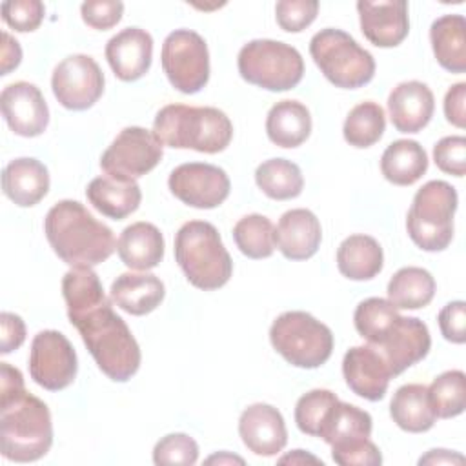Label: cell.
<instances>
[{
    "mask_svg": "<svg viewBox=\"0 0 466 466\" xmlns=\"http://www.w3.org/2000/svg\"><path fill=\"white\" fill-rule=\"evenodd\" d=\"M331 459L340 466H379L382 462L380 450L370 437L331 446Z\"/></svg>",
    "mask_w": 466,
    "mask_h": 466,
    "instance_id": "obj_43",
    "label": "cell"
},
{
    "mask_svg": "<svg viewBox=\"0 0 466 466\" xmlns=\"http://www.w3.org/2000/svg\"><path fill=\"white\" fill-rule=\"evenodd\" d=\"M435 109L431 89L419 80H408L397 84L388 96V113L393 127L399 133L422 131Z\"/></svg>",
    "mask_w": 466,
    "mask_h": 466,
    "instance_id": "obj_21",
    "label": "cell"
},
{
    "mask_svg": "<svg viewBox=\"0 0 466 466\" xmlns=\"http://www.w3.org/2000/svg\"><path fill=\"white\" fill-rule=\"evenodd\" d=\"M53 444L51 411L29 393L20 370L0 362V451L13 462L42 459Z\"/></svg>",
    "mask_w": 466,
    "mask_h": 466,
    "instance_id": "obj_2",
    "label": "cell"
},
{
    "mask_svg": "<svg viewBox=\"0 0 466 466\" xmlns=\"http://www.w3.org/2000/svg\"><path fill=\"white\" fill-rule=\"evenodd\" d=\"M69 322L78 329L96 366L115 382L129 380L140 368V348L126 320L115 313L98 275L71 268L62 279Z\"/></svg>",
    "mask_w": 466,
    "mask_h": 466,
    "instance_id": "obj_1",
    "label": "cell"
},
{
    "mask_svg": "<svg viewBox=\"0 0 466 466\" xmlns=\"http://www.w3.org/2000/svg\"><path fill=\"white\" fill-rule=\"evenodd\" d=\"M309 55L335 87L357 89L371 82L375 75L371 53L342 29L326 27L315 33L309 42Z\"/></svg>",
    "mask_w": 466,
    "mask_h": 466,
    "instance_id": "obj_7",
    "label": "cell"
},
{
    "mask_svg": "<svg viewBox=\"0 0 466 466\" xmlns=\"http://www.w3.org/2000/svg\"><path fill=\"white\" fill-rule=\"evenodd\" d=\"M208 462H238V464H244V461L240 457H235V455H226V453H220V455H213L208 459Z\"/></svg>",
    "mask_w": 466,
    "mask_h": 466,
    "instance_id": "obj_52",
    "label": "cell"
},
{
    "mask_svg": "<svg viewBox=\"0 0 466 466\" xmlns=\"http://www.w3.org/2000/svg\"><path fill=\"white\" fill-rule=\"evenodd\" d=\"M2 75H9L11 69H16L20 60H22V49L20 44L9 35V33H2Z\"/></svg>",
    "mask_w": 466,
    "mask_h": 466,
    "instance_id": "obj_49",
    "label": "cell"
},
{
    "mask_svg": "<svg viewBox=\"0 0 466 466\" xmlns=\"http://www.w3.org/2000/svg\"><path fill=\"white\" fill-rule=\"evenodd\" d=\"M2 20L15 31H35L42 20L46 7L40 0H9L0 5Z\"/></svg>",
    "mask_w": 466,
    "mask_h": 466,
    "instance_id": "obj_41",
    "label": "cell"
},
{
    "mask_svg": "<svg viewBox=\"0 0 466 466\" xmlns=\"http://www.w3.org/2000/svg\"><path fill=\"white\" fill-rule=\"evenodd\" d=\"M237 67L246 82L268 91L293 89L304 76L302 55L293 46L269 38L244 44Z\"/></svg>",
    "mask_w": 466,
    "mask_h": 466,
    "instance_id": "obj_9",
    "label": "cell"
},
{
    "mask_svg": "<svg viewBox=\"0 0 466 466\" xmlns=\"http://www.w3.org/2000/svg\"><path fill=\"white\" fill-rule=\"evenodd\" d=\"M233 240L248 258H268L275 251V228L268 217L251 213L235 224Z\"/></svg>",
    "mask_w": 466,
    "mask_h": 466,
    "instance_id": "obj_36",
    "label": "cell"
},
{
    "mask_svg": "<svg viewBox=\"0 0 466 466\" xmlns=\"http://www.w3.org/2000/svg\"><path fill=\"white\" fill-rule=\"evenodd\" d=\"M175 260L198 289H218L231 279L233 262L217 228L206 220H189L175 235Z\"/></svg>",
    "mask_w": 466,
    "mask_h": 466,
    "instance_id": "obj_5",
    "label": "cell"
},
{
    "mask_svg": "<svg viewBox=\"0 0 466 466\" xmlns=\"http://www.w3.org/2000/svg\"><path fill=\"white\" fill-rule=\"evenodd\" d=\"M164 282L151 273H122L109 289L115 306L129 315H147L164 300Z\"/></svg>",
    "mask_w": 466,
    "mask_h": 466,
    "instance_id": "obj_25",
    "label": "cell"
},
{
    "mask_svg": "<svg viewBox=\"0 0 466 466\" xmlns=\"http://www.w3.org/2000/svg\"><path fill=\"white\" fill-rule=\"evenodd\" d=\"M76 370V351L64 333L44 329L35 335L29 351V375L38 386L60 391L75 380Z\"/></svg>",
    "mask_w": 466,
    "mask_h": 466,
    "instance_id": "obj_12",
    "label": "cell"
},
{
    "mask_svg": "<svg viewBox=\"0 0 466 466\" xmlns=\"http://www.w3.org/2000/svg\"><path fill=\"white\" fill-rule=\"evenodd\" d=\"M371 428H373V420L368 411L360 410L359 406L337 400L329 408L320 426L319 437L326 444L337 446V444H344L359 439H368L371 435Z\"/></svg>",
    "mask_w": 466,
    "mask_h": 466,
    "instance_id": "obj_32",
    "label": "cell"
},
{
    "mask_svg": "<svg viewBox=\"0 0 466 466\" xmlns=\"http://www.w3.org/2000/svg\"><path fill=\"white\" fill-rule=\"evenodd\" d=\"M116 253L129 269H153L164 258V237L155 224L135 222L120 233Z\"/></svg>",
    "mask_w": 466,
    "mask_h": 466,
    "instance_id": "obj_26",
    "label": "cell"
},
{
    "mask_svg": "<svg viewBox=\"0 0 466 466\" xmlns=\"http://www.w3.org/2000/svg\"><path fill=\"white\" fill-rule=\"evenodd\" d=\"M311 133L309 109L299 100H280L268 111L266 135L279 147H297Z\"/></svg>",
    "mask_w": 466,
    "mask_h": 466,
    "instance_id": "obj_27",
    "label": "cell"
},
{
    "mask_svg": "<svg viewBox=\"0 0 466 466\" xmlns=\"http://www.w3.org/2000/svg\"><path fill=\"white\" fill-rule=\"evenodd\" d=\"M439 328L446 340L453 344L466 342V304L462 300L448 302L439 311Z\"/></svg>",
    "mask_w": 466,
    "mask_h": 466,
    "instance_id": "obj_46",
    "label": "cell"
},
{
    "mask_svg": "<svg viewBox=\"0 0 466 466\" xmlns=\"http://www.w3.org/2000/svg\"><path fill=\"white\" fill-rule=\"evenodd\" d=\"M433 160L437 167L448 175L464 177L466 173V138L451 135L441 138L433 146Z\"/></svg>",
    "mask_w": 466,
    "mask_h": 466,
    "instance_id": "obj_44",
    "label": "cell"
},
{
    "mask_svg": "<svg viewBox=\"0 0 466 466\" xmlns=\"http://www.w3.org/2000/svg\"><path fill=\"white\" fill-rule=\"evenodd\" d=\"M380 171L395 186H411L428 171V155L417 140H395L380 157Z\"/></svg>",
    "mask_w": 466,
    "mask_h": 466,
    "instance_id": "obj_31",
    "label": "cell"
},
{
    "mask_svg": "<svg viewBox=\"0 0 466 466\" xmlns=\"http://www.w3.org/2000/svg\"><path fill=\"white\" fill-rule=\"evenodd\" d=\"M435 279L424 268H400L388 282V300L397 309H419L431 302Z\"/></svg>",
    "mask_w": 466,
    "mask_h": 466,
    "instance_id": "obj_33",
    "label": "cell"
},
{
    "mask_svg": "<svg viewBox=\"0 0 466 466\" xmlns=\"http://www.w3.org/2000/svg\"><path fill=\"white\" fill-rule=\"evenodd\" d=\"M339 400V397L329 390H311L304 393L295 404V422L297 428L311 437H319L320 426L329 411V408Z\"/></svg>",
    "mask_w": 466,
    "mask_h": 466,
    "instance_id": "obj_39",
    "label": "cell"
},
{
    "mask_svg": "<svg viewBox=\"0 0 466 466\" xmlns=\"http://www.w3.org/2000/svg\"><path fill=\"white\" fill-rule=\"evenodd\" d=\"M390 415L393 422L410 433H422L433 428L437 417L433 413L428 386L404 384L400 386L390 402Z\"/></svg>",
    "mask_w": 466,
    "mask_h": 466,
    "instance_id": "obj_30",
    "label": "cell"
},
{
    "mask_svg": "<svg viewBox=\"0 0 466 466\" xmlns=\"http://www.w3.org/2000/svg\"><path fill=\"white\" fill-rule=\"evenodd\" d=\"M399 315V309L390 300L370 297L355 308L353 324L368 346H375Z\"/></svg>",
    "mask_w": 466,
    "mask_h": 466,
    "instance_id": "obj_38",
    "label": "cell"
},
{
    "mask_svg": "<svg viewBox=\"0 0 466 466\" xmlns=\"http://www.w3.org/2000/svg\"><path fill=\"white\" fill-rule=\"evenodd\" d=\"M464 457L450 450H430L419 459V464H462Z\"/></svg>",
    "mask_w": 466,
    "mask_h": 466,
    "instance_id": "obj_50",
    "label": "cell"
},
{
    "mask_svg": "<svg viewBox=\"0 0 466 466\" xmlns=\"http://www.w3.org/2000/svg\"><path fill=\"white\" fill-rule=\"evenodd\" d=\"M360 31L377 47L399 46L410 31L408 4L404 0L357 2Z\"/></svg>",
    "mask_w": 466,
    "mask_h": 466,
    "instance_id": "obj_19",
    "label": "cell"
},
{
    "mask_svg": "<svg viewBox=\"0 0 466 466\" xmlns=\"http://www.w3.org/2000/svg\"><path fill=\"white\" fill-rule=\"evenodd\" d=\"M342 375L348 388L366 399L380 400L384 399L393 373L382 355L371 346H353L346 351L342 359Z\"/></svg>",
    "mask_w": 466,
    "mask_h": 466,
    "instance_id": "obj_17",
    "label": "cell"
},
{
    "mask_svg": "<svg viewBox=\"0 0 466 466\" xmlns=\"http://www.w3.org/2000/svg\"><path fill=\"white\" fill-rule=\"evenodd\" d=\"M153 133L169 147L213 155L229 146L233 124L229 116L217 107L169 104L157 113Z\"/></svg>",
    "mask_w": 466,
    "mask_h": 466,
    "instance_id": "obj_4",
    "label": "cell"
},
{
    "mask_svg": "<svg viewBox=\"0 0 466 466\" xmlns=\"http://www.w3.org/2000/svg\"><path fill=\"white\" fill-rule=\"evenodd\" d=\"M2 189L16 206L31 208L47 195L49 171L36 158H15L2 171Z\"/></svg>",
    "mask_w": 466,
    "mask_h": 466,
    "instance_id": "obj_23",
    "label": "cell"
},
{
    "mask_svg": "<svg viewBox=\"0 0 466 466\" xmlns=\"http://www.w3.org/2000/svg\"><path fill=\"white\" fill-rule=\"evenodd\" d=\"M198 459V444L187 433H169L153 448L155 464H184L191 466Z\"/></svg>",
    "mask_w": 466,
    "mask_h": 466,
    "instance_id": "obj_40",
    "label": "cell"
},
{
    "mask_svg": "<svg viewBox=\"0 0 466 466\" xmlns=\"http://www.w3.org/2000/svg\"><path fill=\"white\" fill-rule=\"evenodd\" d=\"M317 0H280L275 5L277 24L288 33L304 31L317 18Z\"/></svg>",
    "mask_w": 466,
    "mask_h": 466,
    "instance_id": "obj_42",
    "label": "cell"
},
{
    "mask_svg": "<svg viewBox=\"0 0 466 466\" xmlns=\"http://www.w3.org/2000/svg\"><path fill=\"white\" fill-rule=\"evenodd\" d=\"M308 461H309V462L322 464L320 459H317V457H313V455H308L304 450H295L293 453H289V455L279 459V462H308Z\"/></svg>",
    "mask_w": 466,
    "mask_h": 466,
    "instance_id": "obj_51",
    "label": "cell"
},
{
    "mask_svg": "<svg viewBox=\"0 0 466 466\" xmlns=\"http://www.w3.org/2000/svg\"><path fill=\"white\" fill-rule=\"evenodd\" d=\"M0 107L9 129L18 137H38L49 124L47 102L31 82L18 80L5 86L0 95Z\"/></svg>",
    "mask_w": 466,
    "mask_h": 466,
    "instance_id": "obj_16",
    "label": "cell"
},
{
    "mask_svg": "<svg viewBox=\"0 0 466 466\" xmlns=\"http://www.w3.org/2000/svg\"><path fill=\"white\" fill-rule=\"evenodd\" d=\"M44 233L53 251L71 268H93L116 249L113 231L78 200L56 202L44 218Z\"/></svg>",
    "mask_w": 466,
    "mask_h": 466,
    "instance_id": "obj_3",
    "label": "cell"
},
{
    "mask_svg": "<svg viewBox=\"0 0 466 466\" xmlns=\"http://www.w3.org/2000/svg\"><path fill=\"white\" fill-rule=\"evenodd\" d=\"M0 328H2V342L0 353L7 355L13 350H18L25 340V324L20 315L4 311L0 315Z\"/></svg>",
    "mask_w": 466,
    "mask_h": 466,
    "instance_id": "obj_47",
    "label": "cell"
},
{
    "mask_svg": "<svg viewBox=\"0 0 466 466\" xmlns=\"http://www.w3.org/2000/svg\"><path fill=\"white\" fill-rule=\"evenodd\" d=\"M431 346L428 326L417 317L399 315L382 339L371 346L388 362L393 377L422 360Z\"/></svg>",
    "mask_w": 466,
    "mask_h": 466,
    "instance_id": "obj_15",
    "label": "cell"
},
{
    "mask_svg": "<svg viewBox=\"0 0 466 466\" xmlns=\"http://www.w3.org/2000/svg\"><path fill=\"white\" fill-rule=\"evenodd\" d=\"M162 155L164 144L153 131L129 126L124 127L102 153L100 167L106 175L135 180L157 167Z\"/></svg>",
    "mask_w": 466,
    "mask_h": 466,
    "instance_id": "obj_11",
    "label": "cell"
},
{
    "mask_svg": "<svg viewBox=\"0 0 466 466\" xmlns=\"http://www.w3.org/2000/svg\"><path fill=\"white\" fill-rule=\"evenodd\" d=\"M86 197L89 204L104 217L122 220L138 209L142 191L137 180L133 178L104 175L89 182Z\"/></svg>",
    "mask_w": 466,
    "mask_h": 466,
    "instance_id": "obj_24",
    "label": "cell"
},
{
    "mask_svg": "<svg viewBox=\"0 0 466 466\" xmlns=\"http://www.w3.org/2000/svg\"><path fill=\"white\" fill-rule=\"evenodd\" d=\"M322 240V228L317 215L297 208L286 211L275 229V246L289 260L311 258Z\"/></svg>",
    "mask_w": 466,
    "mask_h": 466,
    "instance_id": "obj_22",
    "label": "cell"
},
{
    "mask_svg": "<svg viewBox=\"0 0 466 466\" xmlns=\"http://www.w3.org/2000/svg\"><path fill=\"white\" fill-rule=\"evenodd\" d=\"M82 20L93 29H111L116 25L124 13V4L116 0H89L80 5Z\"/></svg>",
    "mask_w": 466,
    "mask_h": 466,
    "instance_id": "obj_45",
    "label": "cell"
},
{
    "mask_svg": "<svg viewBox=\"0 0 466 466\" xmlns=\"http://www.w3.org/2000/svg\"><path fill=\"white\" fill-rule=\"evenodd\" d=\"M258 189L273 200H289L302 193L304 177L300 167L286 158H269L255 171Z\"/></svg>",
    "mask_w": 466,
    "mask_h": 466,
    "instance_id": "obj_34",
    "label": "cell"
},
{
    "mask_svg": "<svg viewBox=\"0 0 466 466\" xmlns=\"http://www.w3.org/2000/svg\"><path fill=\"white\" fill-rule=\"evenodd\" d=\"M160 62L169 84L184 95L198 93L209 80L208 44L197 31H171L162 44Z\"/></svg>",
    "mask_w": 466,
    "mask_h": 466,
    "instance_id": "obj_10",
    "label": "cell"
},
{
    "mask_svg": "<svg viewBox=\"0 0 466 466\" xmlns=\"http://www.w3.org/2000/svg\"><path fill=\"white\" fill-rule=\"evenodd\" d=\"M459 197L444 180L426 182L413 197L406 229L413 244L424 251H442L453 238V215Z\"/></svg>",
    "mask_w": 466,
    "mask_h": 466,
    "instance_id": "obj_6",
    "label": "cell"
},
{
    "mask_svg": "<svg viewBox=\"0 0 466 466\" xmlns=\"http://www.w3.org/2000/svg\"><path fill=\"white\" fill-rule=\"evenodd\" d=\"M466 84L457 82L453 84L446 96H444V116L450 124L455 127H464L466 126Z\"/></svg>",
    "mask_w": 466,
    "mask_h": 466,
    "instance_id": "obj_48",
    "label": "cell"
},
{
    "mask_svg": "<svg viewBox=\"0 0 466 466\" xmlns=\"http://www.w3.org/2000/svg\"><path fill=\"white\" fill-rule=\"evenodd\" d=\"M104 73L89 55H69L55 69L51 89L60 106L71 111L89 109L104 93Z\"/></svg>",
    "mask_w": 466,
    "mask_h": 466,
    "instance_id": "obj_13",
    "label": "cell"
},
{
    "mask_svg": "<svg viewBox=\"0 0 466 466\" xmlns=\"http://www.w3.org/2000/svg\"><path fill=\"white\" fill-rule=\"evenodd\" d=\"M271 346L291 366L313 370L333 351L331 329L306 311H286L269 328Z\"/></svg>",
    "mask_w": 466,
    "mask_h": 466,
    "instance_id": "obj_8",
    "label": "cell"
},
{
    "mask_svg": "<svg viewBox=\"0 0 466 466\" xmlns=\"http://www.w3.org/2000/svg\"><path fill=\"white\" fill-rule=\"evenodd\" d=\"M238 435L244 446L258 457H273L288 442L282 413L266 402H255L240 413Z\"/></svg>",
    "mask_w": 466,
    "mask_h": 466,
    "instance_id": "obj_18",
    "label": "cell"
},
{
    "mask_svg": "<svg viewBox=\"0 0 466 466\" xmlns=\"http://www.w3.org/2000/svg\"><path fill=\"white\" fill-rule=\"evenodd\" d=\"M430 402L435 417L451 419L466 408V375L461 370H450L433 379L428 386Z\"/></svg>",
    "mask_w": 466,
    "mask_h": 466,
    "instance_id": "obj_37",
    "label": "cell"
},
{
    "mask_svg": "<svg viewBox=\"0 0 466 466\" xmlns=\"http://www.w3.org/2000/svg\"><path fill=\"white\" fill-rule=\"evenodd\" d=\"M431 49L441 64L450 73L466 71V20L462 15H444L430 27Z\"/></svg>",
    "mask_w": 466,
    "mask_h": 466,
    "instance_id": "obj_28",
    "label": "cell"
},
{
    "mask_svg": "<svg viewBox=\"0 0 466 466\" xmlns=\"http://www.w3.org/2000/svg\"><path fill=\"white\" fill-rule=\"evenodd\" d=\"M386 129L384 109L371 100L357 104L342 126L344 140L353 147H370L380 140Z\"/></svg>",
    "mask_w": 466,
    "mask_h": 466,
    "instance_id": "obj_35",
    "label": "cell"
},
{
    "mask_svg": "<svg viewBox=\"0 0 466 466\" xmlns=\"http://www.w3.org/2000/svg\"><path fill=\"white\" fill-rule=\"evenodd\" d=\"M167 186L180 202L197 209H213L228 198L231 182L228 173L218 166L187 162L169 173Z\"/></svg>",
    "mask_w": 466,
    "mask_h": 466,
    "instance_id": "obj_14",
    "label": "cell"
},
{
    "mask_svg": "<svg viewBox=\"0 0 466 466\" xmlns=\"http://www.w3.org/2000/svg\"><path fill=\"white\" fill-rule=\"evenodd\" d=\"M106 58L116 78L138 80L151 67L153 36L146 29L126 27L107 40Z\"/></svg>",
    "mask_w": 466,
    "mask_h": 466,
    "instance_id": "obj_20",
    "label": "cell"
},
{
    "mask_svg": "<svg viewBox=\"0 0 466 466\" xmlns=\"http://www.w3.org/2000/svg\"><path fill=\"white\" fill-rule=\"evenodd\" d=\"M384 264L380 244L370 235H350L337 249V268L350 280H370Z\"/></svg>",
    "mask_w": 466,
    "mask_h": 466,
    "instance_id": "obj_29",
    "label": "cell"
}]
</instances>
